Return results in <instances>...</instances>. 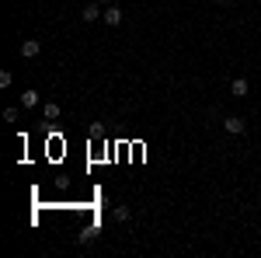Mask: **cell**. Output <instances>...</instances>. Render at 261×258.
<instances>
[{"mask_svg":"<svg viewBox=\"0 0 261 258\" xmlns=\"http://www.w3.org/2000/svg\"><path fill=\"white\" fill-rule=\"evenodd\" d=\"M42 115H45V122L60 119V105H56V101H45V105H42Z\"/></svg>","mask_w":261,"mask_h":258,"instance_id":"obj_5","label":"cell"},{"mask_svg":"<svg viewBox=\"0 0 261 258\" xmlns=\"http://www.w3.org/2000/svg\"><path fill=\"white\" fill-rule=\"evenodd\" d=\"M87 133H91V139H101V136H105V126H101V122H91Z\"/></svg>","mask_w":261,"mask_h":258,"instance_id":"obj_9","label":"cell"},{"mask_svg":"<svg viewBox=\"0 0 261 258\" xmlns=\"http://www.w3.org/2000/svg\"><path fill=\"white\" fill-rule=\"evenodd\" d=\"M112 217L119 220V223H129V217H133V213H129V206H115V209H112Z\"/></svg>","mask_w":261,"mask_h":258,"instance_id":"obj_8","label":"cell"},{"mask_svg":"<svg viewBox=\"0 0 261 258\" xmlns=\"http://www.w3.org/2000/svg\"><path fill=\"white\" fill-rule=\"evenodd\" d=\"M220 4H230V0H220Z\"/></svg>","mask_w":261,"mask_h":258,"instance_id":"obj_12","label":"cell"},{"mask_svg":"<svg viewBox=\"0 0 261 258\" xmlns=\"http://www.w3.org/2000/svg\"><path fill=\"white\" fill-rule=\"evenodd\" d=\"M81 14H84V21H98L101 14H105V11H101V0H98V4H87Z\"/></svg>","mask_w":261,"mask_h":258,"instance_id":"obj_4","label":"cell"},{"mask_svg":"<svg viewBox=\"0 0 261 258\" xmlns=\"http://www.w3.org/2000/svg\"><path fill=\"white\" fill-rule=\"evenodd\" d=\"M230 91H233V98H244V95H247L251 87H247V80H244V77H237L233 84H230Z\"/></svg>","mask_w":261,"mask_h":258,"instance_id":"obj_6","label":"cell"},{"mask_svg":"<svg viewBox=\"0 0 261 258\" xmlns=\"http://www.w3.org/2000/svg\"><path fill=\"white\" fill-rule=\"evenodd\" d=\"M21 105H24V108H35V105H39V91H24V95H21Z\"/></svg>","mask_w":261,"mask_h":258,"instance_id":"obj_7","label":"cell"},{"mask_svg":"<svg viewBox=\"0 0 261 258\" xmlns=\"http://www.w3.org/2000/svg\"><path fill=\"white\" fill-rule=\"evenodd\" d=\"M11 80H14V77H11V70H0V87H11Z\"/></svg>","mask_w":261,"mask_h":258,"instance_id":"obj_10","label":"cell"},{"mask_svg":"<svg viewBox=\"0 0 261 258\" xmlns=\"http://www.w3.org/2000/svg\"><path fill=\"white\" fill-rule=\"evenodd\" d=\"M223 126H226V133H233V136H241L244 129H247V122H244L241 115H226V119H223Z\"/></svg>","mask_w":261,"mask_h":258,"instance_id":"obj_1","label":"cell"},{"mask_svg":"<svg viewBox=\"0 0 261 258\" xmlns=\"http://www.w3.org/2000/svg\"><path fill=\"white\" fill-rule=\"evenodd\" d=\"M39 53H42L39 39H24V42H21V56H24V60H35Z\"/></svg>","mask_w":261,"mask_h":258,"instance_id":"obj_2","label":"cell"},{"mask_svg":"<svg viewBox=\"0 0 261 258\" xmlns=\"http://www.w3.org/2000/svg\"><path fill=\"white\" fill-rule=\"evenodd\" d=\"M101 4H105V7H108V4H115V0H101Z\"/></svg>","mask_w":261,"mask_h":258,"instance_id":"obj_11","label":"cell"},{"mask_svg":"<svg viewBox=\"0 0 261 258\" xmlns=\"http://www.w3.org/2000/svg\"><path fill=\"white\" fill-rule=\"evenodd\" d=\"M105 25H112V28L122 25V11L115 7V4H108V7H105Z\"/></svg>","mask_w":261,"mask_h":258,"instance_id":"obj_3","label":"cell"}]
</instances>
